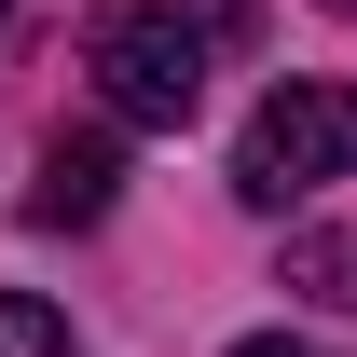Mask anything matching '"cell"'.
Wrapping results in <instances>:
<instances>
[{
    "label": "cell",
    "mask_w": 357,
    "mask_h": 357,
    "mask_svg": "<svg viewBox=\"0 0 357 357\" xmlns=\"http://www.w3.org/2000/svg\"><path fill=\"white\" fill-rule=\"evenodd\" d=\"M83 69H96V110L110 124H192L206 110V28L178 14V0H96L83 28Z\"/></svg>",
    "instance_id": "cell-1"
},
{
    "label": "cell",
    "mask_w": 357,
    "mask_h": 357,
    "mask_svg": "<svg viewBox=\"0 0 357 357\" xmlns=\"http://www.w3.org/2000/svg\"><path fill=\"white\" fill-rule=\"evenodd\" d=\"M110 178H124V165H110V137H55V151H42V192H28V220H42V234L96 220V206H110Z\"/></svg>",
    "instance_id": "cell-3"
},
{
    "label": "cell",
    "mask_w": 357,
    "mask_h": 357,
    "mask_svg": "<svg viewBox=\"0 0 357 357\" xmlns=\"http://www.w3.org/2000/svg\"><path fill=\"white\" fill-rule=\"evenodd\" d=\"M357 165V83H275L234 137V192L248 206H303Z\"/></svg>",
    "instance_id": "cell-2"
},
{
    "label": "cell",
    "mask_w": 357,
    "mask_h": 357,
    "mask_svg": "<svg viewBox=\"0 0 357 357\" xmlns=\"http://www.w3.org/2000/svg\"><path fill=\"white\" fill-rule=\"evenodd\" d=\"M0 357H83V344H69V316L42 289H0Z\"/></svg>",
    "instance_id": "cell-5"
},
{
    "label": "cell",
    "mask_w": 357,
    "mask_h": 357,
    "mask_svg": "<svg viewBox=\"0 0 357 357\" xmlns=\"http://www.w3.org/2000/svg\"><path fill=\"white\" fill-rule=\"evenodd\" d=\"M234 357H316V344H289V330H248V344H234Z\"/></svg>",
    "instance_id": "cell-6"
},
{
    "label": "cell",
    "mask_w": 357,
    "mask_h": 357,
    "mask_svg": "<svg viewBox=\"0 0 357 357\" xmlns=\"http://www.w3.org/2000/svg\"><path fill=\"white\" fill-rule=\"evenodd\" d=\"M289 289L330 316H357V234H289Z\"/></svg>",
    "instance_id": "cell-4"
}]
</instances>
